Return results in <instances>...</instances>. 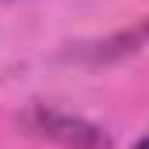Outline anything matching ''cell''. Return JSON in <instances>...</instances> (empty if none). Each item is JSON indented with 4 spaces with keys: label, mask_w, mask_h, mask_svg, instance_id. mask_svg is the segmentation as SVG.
Here are the masks:
<instances>
[{
    "label": "cell",
    "mask_w": 149,
    "mask_h": 149,
    "mask_svg": "<svg viewBox=\"0 0 149 149\" xmlns=\"http://www.w3.org/2000/svg\"><path fill=\"white\" fill-rule=\"evenodd\" d=\"M135 149H149V135H146V139H139V142H135Z\"/></svg>",
    "instance_id": "obj_1"
}]
</instances>
